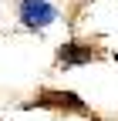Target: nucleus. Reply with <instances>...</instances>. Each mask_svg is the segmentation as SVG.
<instances>
[{"label":"nucleus","instance_id":"1","mask_svg":"<svg viewBox=\"0 0 118 121\" xmlns=\"http://www.w3.org/2000/svg\"><path fill=\"white\" fill-rule=\"evenodd\" d=\"M61 10H57L54 0H17V20L24 30H47Z\"/></svg>","mask_w":118,"mask_h":121},{"label":"nucleus","instance_id":"2","mask_svg":"<svg viewBox=\"0 0 118 121\" xmlns=\"http://www.w3.org/2000/svg\"><path fill=\"white\" fill-rule=\"evenodd\" d=\"M95 51L88 47V44H68V47L61 51V64L64 67H74V64H84V60H91Z\"/></svg>","mask_w":118,"mask_h":121}]
</instances>
